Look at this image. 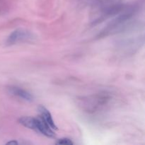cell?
<instances>
[{
    "mask_svg": "<svg viewBox=\"0 0 145 145\" xmlns=\"http://www.w3.org/2000/svg\"><path fill=\"white\" fill-rule=\"evenodd\" d=\"M111 96L107 93H100L79 99V106L88 113H94L106 106L111 100Z\"/></svg>",
    "mask_w": 145,
    "mask_h": 145,
    "instance_id": "obj_1",
    "label": "cell"
},
{
    "mask_svg": "<svg viewBox=\"0 0 145 145\" xmlns=\"http://www.w3.org/2000/svg\"><path fill=\"white\" fill-rule=\"evenodd\" d=\"M19 123L24 127L34 130L37 133H41L43 135L50 138H55V135L49 125L44 121L40 116L38 118L22 117L19 119Z\"/></svg>",
    "mask_w": 145,
    "mask_h": 145,
    "instance_id": "obj_2",
    "label": "cell"
},
{
    "mask_svg": "<svg viewBox=\"0 0 145 145\" xmlns=\"http://www.w3.org/2000/svg\"><path fill=\"white\" fill-rule=\"evenodd\" d=\"M33 38V35L30 31L19 28V29L13 31L8 35L6 42H7V45H12L20 42H21L31 40Z\"/></svg>",
    "mask_w": 145,
    "mask_h": 145,
    "instance_id": "obj_3",
    "label": "cell"
},
{
    "mask_svg": "<svg viewBox=\"0 0 145 145\" xmlns=\"http://www.w3.org/2000/svg\"><path fill=\"white\" fill-rule=\"evenodd\" d=\"M7 89L10 94L16 97H18L26 101H32L33 100V96L26 90L23 89L22 88L16 86H11Z\"/></svg>",
    "mask_w": 145,
    "mask_h": 145,
    "instance_id": "obj_4",
    "label": "cell"
},
{
    "mask_svg": "<svg viewBox=\"0 0 145 145\" xmlns=\"http://www.w3.org/2000/svg\"><path fill=\"white\" fill-rule=\"evenodd\" d=\"M38 111L40 112V116H41V118L50 127L51 129H52V130H57V127L53 119H52V115H51V113H50V111L46 108L44 107L43 106H40L38 107Z\"/></svg>",
    "mask_w": 145,
    "mask_h": 145,
    "instance_id": "obj_5",
    "label": "cell"
},
{
    "mask_svg": "<svg viewBox=\"0 0 145 145\" xmlns=\"http://www.w3.org/2000/svg\"><path fill=\"white\" fill-rule=\"evenodd\" d=\"M57 144H64V145H72L74 142L69 138H62L58 140L57 142Z\"/></svg>",
    "mask_w": 145,
    "mask_h": 145,
    "instance_id": "obj_6",
    "label": "cell"
},
{
    "mask_svg": "<svg viewBox=\"0 0 145 145\" xmlns=\"http://www.w3.org/2000/svg\"><path fill=\"white\" fill-rule=\"evenodd\" d=\"M18 142L17 141H16V140H11V141L8 142L7 143V144H18Z\"/></svg>",
    "mask_w": 145,
    "mask_h": 145,
    "instance_id": "obj_7",
    "label": "cell"
}]
</instances>
